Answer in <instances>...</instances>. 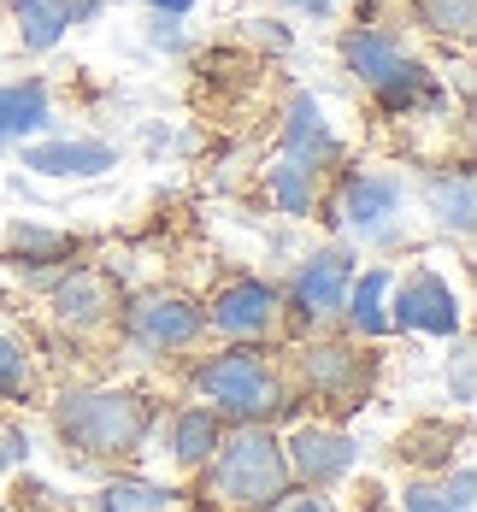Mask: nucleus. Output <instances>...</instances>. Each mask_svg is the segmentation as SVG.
Listing matches in <instances>:
<instances>
[{
	"label": "nucleus",
	"instance_id": "31",
	"mask_svg": "<svg viewBox=\"0 0 477 512\" xmlns=\"http://www.w3.org/2000/svg\"><path fill=\"white\" fill-rule=\"evenodd\" d=\"M59 6H65L71 24H95V18L106 12V0H59Z\"/></svg>",
	"mask_w": 477,
	"mask_h": 512
},
{
	"label": "nucleus",
	"instance_id": "34",
	"mask_svg": "<svg viewBox=\"0 0 477 512\" xmlns=\"http://www.w3.org/2000/svg\"><path fill=\"white\" fill-rule=\"evenodd\" d=\"M289 12H307V18H330V0H277Z\"/></svg>",
	"mask_w": 477,
	"mask_h": 512
},
{
	"label": "nucleus",
	"instance_id": "8",
	"mask_svg": "<svg viewBox=\"0 0 477 512\" xmlns=\"http://www.w3.org/2000/svg\"><path fill=\"white\" fill-rule=\"evenodd\" d=\"M283 460H289V483L301 489H336L354 465H360V442L336 424H295L283 436Z\"/></svg>",
	"mask_w": 477,
	"mask_h": 512
},
{
	"label": "nucleus",
	"instance_id": "33",
	"mask_svg": "<svg viewBox=\"0 0 477 512\" xmlns=\"http://www.w3.org/2000/svg\"><path fill=\"white\" fill-rule=\"evenodd\" d=\"M148 12H159V18H183V12H195V0H142Z\"/></svg>",
	"mask_w": 477,
	"mask_h": 512
},
{
	"label": "nucleus",
	"instance_id": "10",
	"mask_svg": "<svg viewBox=\"0 0 477 512\" xmlns=\"http://www.w3.org/2000/svg\"><path fill=\"white\" fill-rule=\"evenodd\" d=\"M354 248H318V254L301 259V271H295V283H289V301L295 312L307 318V324H324V318H336L342 301H348V283H354Z\"/></svg>",
	"mask_w": 477,
	"mask_h": 512
},
{
	"label": "nucleus",
	"instance_id": "3",
	"mask_svg": "<svg viewBox=\"0 0 477 512\" xmlns=\"http://www.w3.org/2000/svg\"><path fill=\"white\" fill-rule=\"evenodd\" d=\"M189 383H195V395L218 418H236V424H271V418H289L295 412V395L283 389V377L271 371V359L254 354L248 342L201 359L189 371Z\"/></svg>",
	"mask_w": 477,
	"mask_h": 512
},
{
	"label": "nucleus",
	"instance_id": "15",
	"mask_svg": "<svg viewBox=\"0 0 477 512\" xmlns=\"http://www.w3.org/2000/svg\"><path fill=\"white\" fill-rule=\"evenodd\" d=\"M48 130H53V101L42 77L0 83V148H24V142H36Z\"/></svg>",
	"mask_w": 477,
	"mask_h": 512
},
{
	"label": "nucleus",
	"instance_id": "29",
	"mask_svg": "<svg viewBox=\"0 0 477 512\" xmlns=\"http://www.w3.org/2000/svg\"><path fill=\"white\" fill-rule=\"evenodd\" d=\"M265 512H330V501H324V495H307V489H301V495H283L277 507H265Z\"/></svg>",
	"mask_w": 477,
	"mask_h": 512
},
{
	"label": "nucleus",
	"instance_id": "25",
	"mask_svg": "<svg viewBox=\"0 0 477 512\" xmlns=\"http://www.w3.org/2000/svg\"><path fill=\"white\" fill-rule=\"evenodd\" d=\"M477 471H472V460H460L454 465V477H442V489H436V495H442V507L448 512H472L477 507Z\"/></svg>",
	"mask_w": 477,
	"mask_h": 512
},
{
	"label": "nucleus",
	"instance_id": "2",
	"mask_svg": "<svg viewBox=\"0 0 477 512\" xmlns=\"http://www.w3.org/2000/svg\"><path fill=\"white\" fill-rule=\"evenodd\" d=\"M53 430L65 448H83L89 460H124L148 448L154 401L136 389H71L53 401Z\"/></svg>",
	"mask_w": 477,
	"mask_h": 512
},
{
	"label": "nucleus",
	"instance_id": "22",
	"mask_svg": "<svg viewBox=\"0 0 477 512\" xmlns=\"http://www.w3.org/2000/svg\"><path fill=\"white\" fill-rule=\"evenodd\" d=\"M265 189H271L277 212L307 218V212H313V195H318V171L295 165V159H277V165H271V177H265Z\"/></svg>",
	"mask_w": 477,
	"mask_h": 512
},
{
	"label": "nucleus",
	"instance_id": "17",
	"mask_svg": "<svg viewBox=\"0 0 477 512\" xmlns=\"http://www.w3.org/2000/svg\"><path fill=\"white\" fill-rule=\"evenodd\" d=\"M424 206H430V218L442 224V230H454V236H472L477 224V195H472V165H454V171H430L419 183Z\"/></svg>",
	"mask_w": 477,
	"mask_h": 512
},
{
	"label": "nucleus",
	"instance_id": "7",
	"mask_svg": "<svg viewBox=\"0 0 477 512\" xmlns=\"http://www.w3.org/2000/svg\"><path fill=\"white\" fill-rule=\"evenodd\" d=\"M389 330H407V336H460V295L442 271H407L395 289H389Z\"/></svg>",
	"mask_w": 477,
	"mask_h": 512
},
{
	"label": "nucleus",
	"instance_id": "11",
	"mask_svg": "<svg viewBox=\"0 0 477 512\" xmlns=\"http://www.w3.org/2000/svg\"><path fill=\"white\" fill-rule=\"evenodd\" d=\"M277 159H295V165H307V171H324V165L342 159V142H336L324 106H318L307 89H295L289 106H283V142H277Z\"/></svg>",
	"mask_w": 477,
	"mask_h": 512
},
{
	"label": "nucleus",
	"instance_id": "13",
	"mask_svg": "<svg viewBox=\"0 0 477 512\" xmlns=\"http://www.w3.org/2000/svg\"><path fill=\"white\" fill-rule=\"evenodd\" d=\"M18 159H24V171H36V177L89 183V177H106V171L118 165V148H112V142H89V136H53V142H24Z\"/></svg>",
	"mask_w": 477,
	"mask_h": 512
},
{
	"label": "nucleus",
	"instance_id": "14",
	"mask_svg": "<svg viewBox=\"0 0 477 512\" xmlns=\"http://www.w3.org/2000/svg\"><path fill=\"white\" fill-rule=\"evenodd\" d=\"M413 53L401 48V36L395 30H383V24H354L348 36H342V65L366 83L371 95H383L395 77H401V65H407Z\"/></svg>",
	"mask_w": 477,
	"mask_h": 512
},
{
	"label": "nucleus",
	"instance_id": "9",
	"mask_svg": "<svg viewBox=\"0 0 477 512\" xmlns=\"http://www.w3.org/2000/svg\"><path fill=\"white\" fill-rule=\"evenodd\" d=\"M277 324H283V295L271 283H260V277L224 283L207 307V330L230 336V342H265Z\"/></svg>",
	"mask_w": 477,
	"mask_h": 512
},
{
	"label": "nucleus",
	"instance_id": "5",
	"mask_svg": "<svg viewBox=\"0 0 477 512\" xmlns=\"http://www.w3.org/2000/svg\"><path fill=\"white\" fill-rule=\"evenodd\" d=\"M401 206H407V183L389 171H348L330 195V224L354 242L389 248L401 236Z\"/></svg>",
	"mask_w": 477,
	"mask_h": 512
},
{
	"label": "nucleus",
	"instance_id": "21",
	"mask_svg": "<svg viewBox=\"0 0 477 512\" xmlns=\"http://www.w3.org/2000/svg\"><path fill=\"white\" fill-rule=\"evenodd\" d=\"M413 24L442 36V42H472L477 0H413Z\"/></svg>",
	"mask_w": 477,
	"mask_h": 512
},
{
	"label": "nucleus",
	"instance_id": "32",
	"mask_svg": "<svg viewBox=\"0 0 477 512\" xmlns=\"http://www.w3.org/2000/svg\"><path fill=\"white\" fill-rule=\"evenodd\" d=\"M254 42H265V48H289L295 36H289V30H283L277 18H260V24H254Z\"/></svg>",
	"mask_w": 477,
	"mask_h": 512
},
{
	"label": "nucleus",
	"instance_id": "12",
	"mask_svg": "<svg viewBox=\"0 0 477 512\" xmlns=\"http://www.w3.org/2000/svg\"><path fill=\"white\" fill-rule=\"evenodd\" d=\"M48 289H53V318H59L65 330H95V324H106L112 307H118L112 277L95 271V265H65Z\"/></svg>",
	"mask_w": 477,
	"mask_h": 512
},
{
	"label": "nucleus",
	"instance_id": "6",
	"mask_svg": "<svg viewBox=\"0 0 477 512\" xmlns=\"http://www.w3.org/2000/svg\"><path fill=\"white\" fill-rule=\"evenodd\" d=\"M295 371H301V389L330 412H360L377 383V354L354 342H307L295 354Z\"/></svg>",
	"mask_w": 477,
	"mask_h": 512
},
{
	"label": "nucleus",
	"instance_id": "30",
	"mask_svg": "<svg viewBox=\"0 0 477 512\" xmlns=\"http://www.w3.org/2000/svg\"><path fill=\"white\" fill-rule=\"evenodd\" d=\"M0 454H6V465H24L30 460V436L24 430H0Z\"/></svg>",
	"mask_w": 477,
	"mask_h": 512
},
{
	"label": "nucleus",
	"instance_id": "28",
	"mask_svg": "<svg viewBox=\"0 0 477 512\" xmlns=\"http://www.w3.org/2000/svg\"><path fill=\"white\" fill-rule=\"evenodd\" d=\"M401 512H448V507H442V495H436V489H424V483H413V489L401 495Z\"/></svg>",
	"mask_w": 477,
	"mask_h": 512
},
{
	"label": "nucleus",
	"instance_id": "24",
	"mask_svg": "<svg viewBox=\"0 0 477 512\" xmlns=\"http://www.w3.org/2000/svg\"><path fill=\"white\" fill-rule=\"evenodd\" d=\"M30 377H36L30 348H24L18 336H0V401H18V395H30Z\"/></svg>",
	"mask_w": 477,
	"mask_h": 512
},
{
	"label": "nucleus",
	"instance_id": "26",
	"mask_svg": "<svg viewBox=\"0 0 477 512\" xmlns=\"http://www.w3.org/2000/svg\"><path fill=\"white\" fill-rule=\"evenodd\" d=\"M148 42L177 53V48H183V30H177V18H159V12H154V18H148Z\"/></svg>",
	"mask_w": 477,
	"mask_h": 512
},
{
	"label": "nucleus",
	"instance_id": "18",
	"mask_svg": "<svg viewBox=\"0 0 477 512\" xmlns=\"http://www.w3.org/2000/svg\"><path fill=\"white\" fill-rule=\"evenodd\" d=\"M77 254V242L65 236V230H48V224H36V218H24V224H12L6 230V265L12 271H42V265H71Z\"/></svg>",
	"mask_w": 477,
	"mask_h": 512
},
{
	"label": "nucleus",
	"instance_id": "1",
	"mask_svg": "<svg viewBox=\"0 0 477 512\" xmlns=\"http://www.w3.org/2000/svg\"><path fill=\"white\" fill-rule=\"evenodd\" d=\"M212 507L224 512H265L289 495V460H283V436L271 424H242L230 430L207 460L201 483Z\"/></svg>",
	"mask_w": 477,
	"mask_h": 512
},
{
	"label": "nucleus",
	"instance_id": "36",
	"mask_svg": "<svg viewBox=\"0 0 477 512\" xmlns=\"http://www.w3.org/2000/svg\"><path fill=\"white\" fill-rule=\"evenodd\" d=\"M0 512H18V507H6V501H0Z\"/></svg>",
	"mask_w": 477,
	"mask_h": 512
},
{
	"label": "nucleus",
	"instance_id": "27",
	"mask_svg": "<svg viewBox=\"0 0 477 512\" xmlns=\"http://www.w3.org/2000/svg\"><path fill=\"white\" fill-rule=\"evenodd\" d=\"M454 401H460V407H472V348H460V354H454Z\"/></svg>",
	"mask_w": 477,
	"mask_h": 512
},
{
	"label": "nucleus",
	"instance_id": "16",
	"mask_svg": "<svg viewBox=\"0 0 477 512\" xmlns=\"http://www.w3.org/2000/svg\"><path fill=\"white\" fill-rule=\"evenodd\" d=\"M389 289H395V271L389 265H366V271H354V283H348V301H342V324H348V336H360V342H377V336H389Z\"/></svg>",
	"mask_w": 477,
	"mask_h": 512
},
{
	"label": "nucleus",
	"instance_id": "19",
	"mask_svg": "<svg viewBox=\"0 0 477 512\" xmlns=\"http://www.w3.org/2000/svg\"><path fill=\"white\" fill-rule=\"evenodd\" d=\"M218 442H224V418L212 407H183L171 418V460L177 465H207Z\"/></svg>",
	"mask_w": 477,
	"mask_h": 512
},
{
	"label": "nucleus",
	"instance_id": "23",
	"mask_svg": "<svg viewBox=\"0 0 477 512\" xmlns=\"http://www.w3.org/2000/svg\"><path fill=\"white\" fill-rule=\"evenodd\" d=\"M101 512H171V489L165 483H148V477H118L95 495Z\"/></svg>",
	"mask_w": 477,
	"mask_h": 512
},
{
	"label": "nucleus",
	"instance_id": "20",
	"mask_svg": "<svg viewBox=\"0 0 477 512\" xmlns=\"http://www.w3.org/2000/svg\"><path fill=\"white\" fill-rule=\"evenodd\" d=\"M12 30H18V42L30 53H48V48L65 42L71 18H65L59 0H12Z\"/></svg>",
	"mask_w": 477,
	"mask_h": 512
},
{
	"label": "nucleus",
	"instance_id": "35",
	"mask_svg": "<svg viewBox=\"0 0 477 512\" xmlns=\"http://www.w3.org/2000/svg\"><path fill=\"white\" fill-rule=\"evenodd\" d=\"M0 477H6V454H0Z\"/></svg>",
	"mask_w": 477,
	"mask_h": 512
},
{
	"label": "nucleus",
	"instance_id": "4",
	"mask_svg": "<svg viewBox=\"0 0 477 512\" xmlns=\"http://www.w3.org/2000/svg\"><path fill=\"white\" fill-rule=\"evenodd\" d=\"M118 336L136 359L177 354V348H195L207 336V307L189 301L183 289H148L118 312Z\"/></svg>",
	"mask_w": 477,
	"mask_h": 512
}]
</instances>
